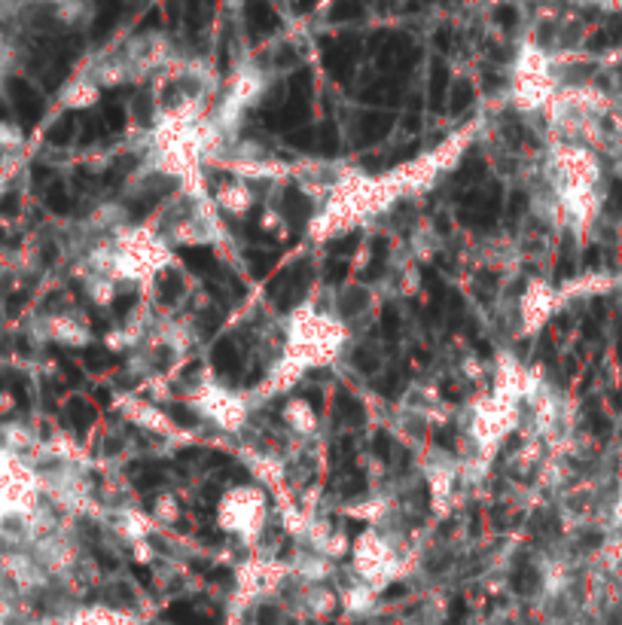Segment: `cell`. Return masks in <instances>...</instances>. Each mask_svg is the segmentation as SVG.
I'll return each mask as SVG.
<instances>
[{"label":"cell","instance_id":"cell-1","mask_svg":"<svg viewBox=\"0 0 622 625\" xmlns=\"http://www.w3.org/2000/svg\"><path fill=\"white\" fill-rule=\"evenodd\" d=\"M391 116L388 113H372V116H363L360 125H357V132H354V141L357 144H376L382 141L388 132H391Z\"/></svg>","mask_w":622,"mask_h":625},{"label":"cell","instance_id":"cell-2","mask_svg":"<svg viewBox=\"0 0 622 625\" xmlns=\"http://www.w3.org/2000/svg\"><path fill=\"white\" fill-rule=\"evenodd\" d=\"M180 260L190 266V272H196V275H208V272H220V266H217V260H214V254L208 247H180Z\"/></svg>","mask_w":622,"mask_h":625},{"label":"cell","instance_id":"cell-3","mask_svg":"<svg viewBox=\"0 0 622 625\" xmlns=\"http://www.w3.org/2000/svg\"><path fill=\"white\" fill-rule=\"evenodd\" d=\"M284 214L290 217L293 226H302L311 214V202L299 193V190H287L284 193Z\"/></svg>","mask_w":622,"mask_h":625},{"label":"cell","instance_id":"cell-4","mask_svg":"<svg viewBox=\"0 0 622 625\" xmlns=\"http://www.w3.org/2000/svg\"><path fill=\"white\" fill-rule=\"evenodd\" d=\"M336 418L345 424H363V403L354 400L348 391H339L336 394Z\"/></svg>","mask_w":622,"mask_h":625},{"label":"cell","instance_id":"cell-5","mask_svg":"<svg viewBox=\"0 0 622 625\" xmlns=\"http://www.w3.org/2000/svg\"><path fill=\"white\" fill-rule=\"evenodd\" d=\"M211 360H214V366H217L220 372H232V369L238 366V348H235V342H232V339H220V342L214 345Z\"/></svg>","mask_w":622,"mask_h":625},{"label":"cell","instance_id":"cell-6","mask_svg":"<svg viewBox=\"0 0 622 625\" xmlns=\"http://www.w3.org/2000/svg\"><path fill=\"white\" fill-rule=\"evenodd\" d=\"M385 257H388V244H385L382 238H376V244H372V260H369V269L363 272V281H376V278L382 275Z\"/></svg>","mask_w":622,"mask_h":625},{"label":"cell","instance_id":"cell-7","mask_svg":"<svg viewBox=\"0 0 622 625\" xmlns=\"http://www.w3.org/2000/svg\"><path fill=\"white\" fill-rule=\"evenodd\" d=\"M180 293H183V281H180V275H177L174 269H168V272L159 278V296H162V302L171 305Z\"/></svg>","mask_w":622,"mask_h":625},{"label":"cell","instance_id":"cell-8","mask_svg":"<svg viewBox=\"0 0 622 625\" xmlns=\"http://www.w3.org/2000/svg\"><path fill=\"white\" fill-rule=\"evenodd\" d=\"M247 263H251L254 278H266L275 266V254H260V250H251V254H247Z\"/></svg>","mask_w":622,"mask_h":625},{"label":"cell","instance_id":"cell-9","mask_svg":"<svg viewBox=\"0 0 622 625\" xmlns=\"http://www.w3.org/2000/svg\"><path fill=\"white\" fill-rule=\"evenodd\" d=\"M318 150L324 153V156H336V150H339V132H336V125L333 122H327L324 129L318 132Z\"/></svg>","mask_w":622,"mask_h":625},{"label":"cell","instance_id":"cell-10","mask_svg":"<svg viewBox=\"0 0 622 625\" xmlns=\"http://www.w3.org/2000/svg\"><path fill=\"white\" fill-rule=\"evenodd\" d=\"M382 333L388 342H394L400 336V311L394 305H385V311H382Z\"/></svg>","mask_w":622,"mask_h":625},{"label":"cell","instance_id":"cell-11","mask_svg":"<svg viewBox=\"0 0 622 625\" xmlns=\"http://www.w3.org/2000/svg\"><path fill=\"white\" fill-rule=\"evenodd\" d=\"M71 418L80 430H86L92 421H95V409L86 403V400H71Z\"/></svg>","mask_w":622,"mask_h":625},{"label":"cell","instance_id":"cell-12","mask_svg":"<svg viewBox=\"0 0 622 625\" xmlns=\"http://www.w3.org/2000/svg\"><path fill=\"white\" fill-rule=\"evenodd\" d=\"M74 138V116H61V122L49 132V141L52 144H68Z\"/></svg>","mask_w":622,"mask_h":625},{"label":"cell","instance_id":"cell-13","mask_svg":"<svg viewBox=\"0 0 622 625\" xmlns=\"http://www.w3.org/2000/svg\"><path fill=\"white\" fill-rule=\"evenodd\" d=\"M135 162H138L135 156H122V159H116V162L110 165V171H107V177H104V180H107L110 186H113V183H119L122 177H126V174L132 171V165H135Z\"/></svg>","mask_w":622,"mask_h":625},{"label":"cell","instance_id":"cell-14","mask_svg":"<svg viewBox=\"0 0 622 625\" xmlns=\"http://www.w3.org/2000/svg\"><path fill=\"white\" fill-rule=\"evenodd\" d=\"M482 168H485V165H482V159H479L476 153H470V156H467V162L461 165V171H458V177H455V180H458V183H467V180L479 177V174H482Z\"/></svg>","mask_w":622,"mask_h":625},{"label":"cell","instance_id":"cell-15","mask_svg":"<svg viewBox=\"0 0 622 625\" xmlns=\"http://www.w3.org/2000/svg\"><path fill=\"white\" fill-rule=\"evenodd\" d=\"M104 129L107 132H119L122 129V125H126V119H122V110H119V104H113V101H107L104 104Z\"/></svg>","mask_w":622,"mask_h":625},{"label":"cell","instance_id":"cell-16","mask_svg":"<svg viewBox=\"0 0 622 625\" xmlns=\"http://www.w3.org/2000/svg\"><path fill=\"white\" fill-rule=\"evenodd\" d=\"M360 308H366V290H351L345 299H342V315H357Z\"/></svg>","mask_w":622,"mask_h":625},{"label":"cell","instance_id":"cell-17","mask_svg":"<svg viewBox=\"0 0 622 625\" xmlns=\"http://www.w3.org/2000/svg\"><path fill=\"white\" fill-rule=\"evenodd\" d=\"M403 391V375L400 372H388L385 379L379 382V394H385V397H397Z\"/></svg>","mask_w":622,"mask_h":625},{"label":"cell","instance_id":"cell-18","mask_svg":"<svg viewBox=\"0 0 622 625\" xmlns=\"http://www.w3.org/2000/svg\"><path fill=\"white\" fill-rule=\"evenodd\" d=\"M537 571H531L528 565L516 574V592H522V595H528V592H534L537 589Z\"/></svg>","mask_w":622,"mask_h":625},{"label":"cell","instance_id":"cell-19","mask_svg":"<svg viewBox=\"0 0 622 625\" xmlns=\"http://www.w3.org/2000/svg\"><path fill=\"white\" fill-rule=\"evenodd\" d=\"M324 278H327V284H342L348 278V263L345 260H330Z\"/></svg>","mask_w":622,"mask_h":625},{"label":"cell","instance_id":"cell-20","mask_svg":"<svg viewBox=\"0 0 622 625\" xmlns=\"http://www.w3.org/2000/svg\"><path fill=\"white\" fill-rule=\"evenodd\" d=\"M287 141H290L296 150H311V147L318 144V135H315V132H308V129H302V132H290Z\"/></svg>","mask_w":622,"mask_h":625},{"label":"cell","instance_id":"cell-21","mask_svg":"<svg viewBox=\"0 0 622 625\" xmlns=\"http://www.w3.org/2000/svg\"><path fill=\"white\" fill-rule=\"evenodd\" d=\"M391 449H394V443H391V436L385 433V430H379L376 436H372V452H376L379 458H391Z\"/></svg>","mask_w":622,"mask_h":625},{"label":"cell","instance_id":"cell-22","mask_svg":"<svg viewBox=\"0 0 622 625\" xmlns=\"http://www.w3.org/2000/svg\"><path fill=\"white\" fill-rule=\"evenodd\" d=\"M357 241H360V235H345V238H339V241L330 244V254L333 257H348L351 250L357 247Z\"/></svg>","mask_w":622,"mask_h":625},{"label":"cell","instance_id":"cell-23","mask_svg":"<svg viewBox=\"0 0 622 625\" xmlns=\"http://www.w3.org/2000/svg\"><path fill=\"white\" fill-rule=\"evenodd\" d=\"M525 208H528V196H525L522 190H516V193L510 196V208H507V217H510V220H519V217L525 214Z\"/></svg>","mask_w":622,"mask_h":625},{"label":"cell","instance_id":"cell-24","mask_svg":"<svg viewBox=\"0 0 622 625\" xmlns=\"http://www.w3.org/2000/svg\"><path fill=\"white\" fill-rule=\"evenodd\" d=\"M464 321V299L461 296H449V327H461Z\"/></svg>","mask_w":622,"mask_h":625},{"label":"cell","instance_id":"cell-25","mask_svg":"<svg viewBox=\"0 0 622 625\" xmlns=\"http://www.w3.org/2000/svg\"><path fill=\"white\" fill-rule=\"evenodd\" d=\"M159 202V193H153V196H147V199H138V202H132V217L135 220H141V217H147L150 211H153V205Z\"/></svg>","mask_w":622,"mask_h":625},{"label":"cell","instance_id":"cell-26","mask_svg":"<svg viewBox=\"0 0 622 625\" xmlns=\"http://www.w3.org/2000/svg\"><path fill=\"white\" fill-rule=\"evenodd\" d=\"M443 89H446V74H443V68H437V74H433V80H430L433 107H440V101H443Z\"/></svg>","mask_w":622,"mask_h":625},{"label":"cell","instance_id":"cell-27","mask_svg":"<svg viewBox=\"0 0 622 625\" xmlns=\"http://www.w3.org/2000/svg\"><path fill=\"white\" fill-rule=\"evenodd\" d=\"M86 360H89V366H92V369H107V366L113 363V357H110L107 351H101V348L86 351Z\"/></svg>","mask_w":622,"mask_h":625},{"label":"cell","instance_id":"cell-28","mask_svg":"<svg viewBox=\"0 0 622 625\" xmlns=\"http://www.w3.org/2000/svg\"><path fill=\"white\" fill-rule=\"evenodd\" d=\"M19 135H22V129H16V125L0 119V147H10L13 141H19Z\"/></svg>","mask_w":622,"mask_h":625},{"label":"cell","instance_id":"cell-29","mask_svg":"<svg viewBox=\"0 0 622 625\" xmlns=\"http://www.w3.org/2000/svg\"><path fill=\"white\" fill-rule=\"evenodd\" d=\"M354 363H357L363 372H376V366H379L376 354H369L366 348H363V351H354Z\"/></svg>","mask_w":622,"mask_h":625},{"label":"cell","instance_id":"cell-30","mask_svg":"<svg viewBox=\"0 0 622 625\" xmlns=\"http://www.w3.org/2000/svg\"><path fill=\"white\" fill-rule=\"evenodd\" d=\"M49 205H52V211H58V214H68V211H71V199H68V193H61V190H52Z\"/></svg>","mask_w":622,"mask_h":625},{"label":"cell","instance_id":"cell-31","mask_svg":"<svg viewBox=\"0 0 622 625\" xmlns=\"http://www.w3.org/2000/svg\"><path fill=\"white\" fill-rule=\"evenodd\" d=\"M470 98H473V92H470V86H467V83H461V86H458V92H455V101H452V110H455V113H461V110H464V107L470 104Z\"/></svg>","mask_w":622,"mask_h":625},{"label":"cell","instance_id":"cell-32","mask_svg":"<svg viewBox=\"0 0 622 625\" xmlns=\"http://www.w3.org/2000/svg\"><path fill=\"white\" fill-rule=\"evenodd\" d=\"M171 418H174L177 424H183V427H193V424H196V415H190L183 406H171Z\"/></svg>","mask_w":622,"mask_h":625},{"label":"cell","instance_id":"cell-33","mask_svg":"<svg viewBox=\"0 0 622 625\" xmlns=\"http://www.w3.org/2000/svg\"><path fill=\"white\" fill-rule=\"evenodd\" d=\"M135 299H138L135 293H122V296L116 299V305H113V308H116V315H126V311L135 305Z\"/></svg>","mask_w":622,"mask_h":625},{"label":"cell","instance_id":"cell-34","mask_svg":"<svg viewBox=\"0 0 622 625\" xmlns=\"http://www.w3.org/2000/svg\"><path fill=\"white\" fill-rule=\"evenodd\" d=\"M220 327V311H205V318H202V330L205 333H214Z\"/></svg>","mask_w":622,"mask_h":625},{"label":"cell","instance_id":"cell-35","mask_svg":"<svg viewBox=\"0 0 622 625\" xmlns=\"http://www.w3.org/2000/svg\"><path fill=\"white\" fill-rule=\"evenodd\" d=\"M257 619H260V625H275L278 622V610L275 607H260Z\"/></svg>","mask_w":622,"mask_h":625},{"label":"cell","instance_id":"cell-36","mask_svg":"<svg viewBox=\"0 0 622 625\" xmlns=\"http://www.w3.org/2000/svg\"><path fill=\"white\" fill-rule=\"evenodd\" d=\"M302 394H305V400H308L311 406H315V409H321V406H324V397H321V391H318V388H305Z\"/></svg>","mask_w":622,"mask_h":625},{"label":"cell","instance_id":"cell-37","mask_svg":"<svg viewBox=\"0 0 622 625\" xmlns=\"http://www.w3.org/2000/svg\"><path fill=\"white\" fill-rule=\"evenodd\" d=\"M135 110H138V116L144 119V122H150V98H138V104H135Z\"/></svg>","mask_w":622,"mask_h":625},{"label":"cell","instance_id":"cell-38","mask_svg":"<svg viewBox=\"0 0 622 625\" xmlns=\"http://www.w3.org/2000/svg\"><path fill=\"white\" fill-rule=\"evenodd\" d=\"M415 153H418V147H403V150H397V153H394V159H391V162H406V159H415Z\"/></svg>","mask_w":622,"mask_h":625},{"label":"cell","instance_id":"cell-39","mask_svg":"<svg viewBox=\"0 0 622 625\" xmlns=\"http://www.w3.org/2000/svg\"><path fill=\"white\" fill-rule=\"evenodd\" d=\"M403 595H406V586H391L385 592V601H394V598H403Z\"/></svg>","mask_w":622,"mask_h":625},{"label":"cell","instance_id":"cell-40","mask_svg":"<svg viewBox=\"0 0 622 625\" xmlns=\"http://www.w3.org/2000/svg\"><path fill=\"white\" fill-rule=\"evenodd\" d=\"M443 388H446V391H443V394H446V400H452V403H458V400H461V391H455V385H443Z\"/></svg>","mask_w":622,"mask_h":625},{"label":"cell","instance_id":"cell-41","mask_svg":"<svg viewBox=\"0 0 622 625\" xmlns=\"http://www.w3.org/2000/svg\"><path fill=\"white\" fill-rule=\"evenodd\" d=\"M135 577L144 580V586H150V571H147V568H138V565H135Z\"/></svg>","mask_w":622,"mask_h":625},{"label":"cell","instance_id":"cell-42","mask_svg":"<svg viewBox=\"0 0 622 625\" xmlns=\"http://www.w3.org/2000/svg\"><path fill=\"white\" fill-rule=\"evenodd\" d=\"M437 443H440V446H446V449L452 446V440H449V430H440V433H437Z\"/></svg>","mask_w":622,"mask_h":625},{"label":"cell","instance_id":"cell-43","mask_svg":"<svg viewBox=\"0 0 622 625\" xmlns=\"http://www.w3.org/2000/svg\"><path fill=\"white\" fill-rule=\"evenodd\" d=\"M476 351H479V354H491V348H488L485 342H479V339H476Z\"/></svg>","mask_w":622,"mask_h":625},{"label":"cell","instance_id":"cell-44","mask_svg":"<svg viewBox=\"0 0 622 625\" xmlns=\"http://www.w3.org/2000/svg\"><path fill=\"white\" fill-rule=\"evenodd\" d=\"M437 226H440V232H449V220H446V217H440Z\"/></svg>","mask_w":622,"mask_h":625},{"label":"cell","instance_id":"cell-45","mask_svg":"<svg viewBox=\"0 0 622 625\" xmlns=\"http://www.w3.org/2000/svg\"><path fill=\"white\" fill-rule=\"evenodd\" d=\"M98 403H110V394L107 391H98Z\"/></svg>","mask_w":622,"mask_h":625}]
</instances>
